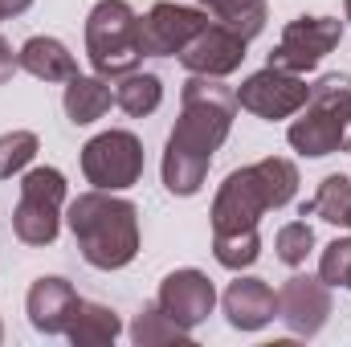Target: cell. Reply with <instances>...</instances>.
Masks as SVG:
<instances>
[{
  "mask_svg": "<svg viewBox=\"0 0 351 347\" xmlns=\"http://www.w3.org/2000/svg\"><path fill=\"white\" fill-rule=\"evenodd\" d=\"M298 192V168L282 156H265L225 176L213 196V258L225 270H250L262 258V217L290 204Z\"/></svg>",
  "mask_w": 351,
  "mask_h": 347,
  "instance_id": "cell-1",
  "label": "cell"
},
{
  "mask_svg": "<svg viewBox=\"0 0 351 347\" xmlns=\"http://www.w3.org/2000/svg\"><path fill=\"white\" fill-rule=\"evenodd\" d=\"M237 119V90L221 78L192 74L180 90V119H176L168 147H164V188L172 196H196L208 180L213 156L229 139Z\"/></svg>",
  "mask_w": 351,
  "mask_h": 347,
  "instance_id": "cell-2",
  "label": "cell"
},
{
  "mask_svg": "<svg viewBox=\"0 0 351 347\" xmlns=\"http://www.w3.org/2000/svg\"><path fill=\"white\" fill-rule=\"evenodd\" d=\"M66 225L94 270H123L139 254V208L119 192H82L70 200Z\"/></svg>",
  "mask_w": 351,
  "mask_h": 347,
  "instance_id": "cell-3",
  "label": "cell"
},
{
  "mask_svg": "<svg viewBox=\"0 0 351 347\" xmlns=\"http://www.w3.org/2000/svg\"><path fill=\"white\" fill-rule=\"evenodd\" d=\"M351 135V78L348 74H323L302 110L294 115L286 139L298 156L306 160H323V156H335L339 147H348Z\"/></svg>",
  "mask_w": 351,
  "mask_h": 347,
  "instance_id": "cell-4",
  "label": "cell"
},
{
  "mask_svg": "<svg viewBox=\"0 0 351 347\" xmlns=\"http://www.w3.org/2000/svg\"><path fill=\"white\" fill-rule=\"evenodd\" d=\"M86 58L94 74L123 78L131 74L143 53V16L127 0H98L86 16Z\"/></svg>",
  "mask_w": 351,
  "mask_h": 347,
  "instance_id": "cell-5",
  "label": "cell"
},
{
  "mask_svg": "<svg viewBox=\"0 0 351 347\" xmlns=\"http://www.w3.org/2000/svg\"><path fill=\"white\" fill-rule=\"evenodd\" d=\"M66 176L58 168H29L21 176V200L12 208V233L25 246H53L62 233Z\"/></svg>",
  "mask_w": 351,
  "mask_h": 347,
  "instance_id": "cell-6",
  "label": "cell"
},
{
  "mask_svg": "<svg viewBox=\"0 0 351 347\" xmlns=\"http://www.w3.org/2000/svg\"><path fill=\"white\" fill-rule=\"evenodd\" d=\"M82 176L94 188L127 192L143 180V143L131 131H102L82 147Z\"/></svg>",
  "mask_w": 351,
  "mask_h": 347,
  "instance_id": "cell-7",
  "label": "cell"
},
{
  "mask_svg": "<svg viewBox=\"0 0 351 347\" xmlns=\"http://www.w3.org/2000/svg\"><path fill=\"white\" fill-rule=\"evenodd\" d=\"M343 41V21L339 16H294L278 45L269 49V62L274 70H290V74H311L335 45Z\"/></svg>",
  "mask_w": 351,
  "mask_h": 347,
  "instance_id": "cell-8",
  "label": "cell"
},
{
  "mask_svg": "<svg viewBox=\"0 0 351 347\" xmlns=\"http://www.w3.org/2000/svg\"><path fill=\"white\" fill-rule=\"evenodd\" d=\"M311 86L302 82V74H290V70H274L265 66L258 74H250L241 86H237V106L258 115L265 123H278V119H294L302 110Z\"/></svg>",
  "mask_w": 351,
  "mask_h": 347,
  "instance_id": "cell-9",
  "label": "cell"
},
{
  "mask_svg": "<svg viewBox=\"0 0 351 347\" xmlns=\"http://www.w3.org/2000/svg\"><path fill=\"white\" fill-rule=\"evenodd\" d=\"M208 29V12L204 8H188L176 0L152 4V12L143 16V53L147 58H180L184 45Z\"/></svg>",
  "mask_w": 351,
  "mask_h": 347,
  "instance_id": "cell-10",
  "label": "cell"
},
{
  "mask_svg": "<svg viewBox=\"0 0 351 347\" xmlns=\"http://www.w3.org/2000/svg\"><path fill=\"white\" fill-rule=\"evenodd\" d=\"M278 319L302 339L319 335L331 319V286L323 278H311V274L286 278V286L278 290Z\"/></svg>",
  "mask_w": 351,
  "mask_h": 347,
  "instance_id": "cell-11",
  "label": "cell"
},
{
  "mask_svg": "<svg viewBox=\"0 0 351 347\" xmlns=\"http://www.w3.org/2000/svg\"><path fill=\"white\" fill-rule=\"evenodd\" d=\"M245 37H237L233 29H225V25H208L204 33H196L188 45H184V53H180V66L188 70V74H204V78H229V74H237L241 70V62H245Z\"/></svg>",
  "mask_w": 351,
  "mask_h": 347,
  "instance_id": "cell-12",
  "label": "cell"
},
{
  "mask_svg": "<svg viewBox=\"0 0 351 347\" xmlns=\"http://www.w3.org/2000/svg\"><path fill=\"white\" fill-rule=\"evenodd\" d=\"M168 315H172L180 327H200L208 315H213V307H217V290H213V282H208V274L204 270H192V265H184V270H172L164 282H160V298H156Z\"/></svg>",
  "mask_w": 351,
  "mask_h": 347,
  "instance_id": "cell-13",
  "label": "cell"
},
{
  "mask_svg": "<svg viewBox=\"0 0 351 347\" xmlns=\"http://www.w3.org/2000/svg\"><path fill=\"white\" fill-rule=\"evenodd\" d=\"M78 302H82V298H78L74 282H66V278H58V274H45V278H37V282L29 286V294H25V315H29L33 331H41V335H66V327H70Z\"/></svg>",
  "mask_w": 351,
  "mask_h": 347,
  "instance_id": "cell-14",
  "label": "cell"
},
{
  "mask_svg": "<svg viewBox=\"0 0 351 347\" xmlns=\"http://www.w3.org/2000/svg\"><path fill=\"white\" fill-rule=\"evenodd\" d=\"M221 307H225L229 327H237V331H262L265 323L278 319V290H274L265 278H245V274H237V278L229 282Z\"/></svg>",
  "mask_w": 351,
  "mask_h": 347,
  "instance_id": "cell-15",
  "label": "cell"
},
{
  "mask_svg": "<svg viewBox=\"0 0 351 347\" xmlns=\"http://www.w3.org/2000/svg\"><path fill=\"white\" fill-rule=\"evenodd\" d=\"M16 62H21L25 74H33L41 82H70L78 74V58L58 37H29L16 49Z\"/></svg>",
  "mask_w": 351,
  "mask_h": 347,
  "instance_id": "cell-16",
  "label": "cell"
},
{
  "mask_svg": "<svg viewBox=\"0 0 351 347\" xmlns=\"http://www.w3.org/2000/svg\"><path fill=\"white\" fill-rule=\"evenodd\" d=\"M62 106H66V119H70L74 127H90V123H98V119L114 106V90L106 86L102 74H94V78L74 74V78L66 82Z\"/></svg>",
  "mask_w": 351,
  "mask_h": 347,
  "instance_id": "cell-17",
  "label": "cell"
},
{
  "mask_svg": "<svg viewBox=\"0 0 351 347\" xmlns=\"http://www.w3.org/2000/svg\"><path fill=\"white\" fill-rule=\"evenodd\" d=\"M119 331H123V319L110 307H102V302H78V311H74V319L66 327V339L74 347H106L119 339Z\"/></svg>",
  "mask_w": 351,
  "mask_h": 347,
  "instance_id": "cell-18",
  "label": "cell"
},
{
  "mask_svg": "<svg viewBox=\"0 0 351 347\" xmlns=\"http://www.w3.org/2000/svg\"><path fill=\"white\" fill-rule=\"evenodd\" d=\"M298 217H319V221H327V225L348 229V217H351V176H339V172L323 176V180H319V188H315V196H311V200H302Z\"/></svg>",
  "mask_w": 351,
  "mask_h": 347,
  "instance_id": "cell-19",
  "label": "cell"
},
{
  "mask_svg": "<svg viewBox=\"0 0 351 347\" xmlns=\"http://www.w3.org/2000/svg\"><path fill=\"white\" fill-rule=\"evenodd\" d=\"M200 8L208 12V21L233 29V33L245 37V41H254L265 29V21H269L265 0H200Z\"/></svg>",
  "mask_w": 351,
  "mask_h": 347,
  "instance_id": "cell-20",
  "label": "cell"
},
{
  "mask_svg": "<svg viewBox=\"0 0 351 347\" xmlns=\"http://www.w3.org/2000/svg\"><path fill=\"white\" fill-rule=\"evenodd\" d=\"M160 102H164V82H160L156 74H139V70H131V74H123V78L114 82V106H123L131 119H147V115H156Z\"/></svg>",
  "mask_w": 351,
  "mask_h": 347,
  "instance_id": "cell-21",
  "label": "cell"
},
{
  "mask_svg": "<svg viewBox=\"0 0 351 347\" xmlns=\"http://www.w3.org/2000/svg\"><path fill=\"white\" fill-rule=\"evenodd\" d=\"M131 339L135 347H164V344H192V331L180 327L172 315L160 307V302H147L135 323H131Z\"/></svg>",
  "mask_w": 351,
  "mask_h": 347,
  "instance_id": "cell-22",
  "label": "cell"
},
{
  "mask_svg": "<svg viewBox=\"0 0 351 347\" xmlns=\"http://www.w3.org/2000/svg\"><path fill=\"white\" fill-rule=\"evenodd\" d=\"M37 152H41V139H37L33 131H4V135H0V180L21 176L33 164Z\"/></svg>",
  "mask_w": 351,
  "mask_h": 347,
  "instance_id": "cell-23",
  "label": "cell"
},
{
  "mask_svg": "<svg viewBox=\"0 0 351 347\" xmlns=\"http://www.w3.org/2000/svg\"><path fill=\"white\" fill-rule=\"evenodd\" d=\"M274 254H278V261H286V265H302V261L315 254V229L306 221L282 225L278 237H274Z\"/></svg>",
  "mask_w": 351,
  "mask_h": 347,
  "instance_id": "cell-24",
  "label": "cell"
},
{
  "mask_svg": "<svg viewBox=\"0 0 351 347\" xmlns=\"http://www.w3.org/2000/svg\"><path fill=\"white\" fill-rule=\"evenodd\" d=\"M348 270H351V237H335L323 258H319V278L327 286H343L348 282Z\"/></svg>",
  "mask_w": 351,
  "mask_h": 347,
  "instance_id": "cell-25",
  "label": "cell"
},
{
  "mask_svg": "<svg viewBox=\"0 0 351 347\" xmlns=\"http://www.w3.org/2000/svg\"><path fill=\"white\" fill-rule=\"evenodd\" d=\"M16 70H21V62H16V53H12V45L4 41V33H0V86H4V82H8V78L16 74Z\"/></svg>",
  "mask_w": 351,
  "mask_h": 347,
  "instance_id": "cell-26",
  "label": "cell"
},
{
  "mask_svg": "<svg viewBox=\"0 0 351 347\" xmlns=\"http://www.w3.org/2000/svg\"><path fill=\"white\" fill-rule=\"evenodd\" d=\"M29 4H33V0H0V21H4V16H21Z\"/></svg>",
  "mask_w": 351,
  "mask_h": 347,
  "instance_id": "cell-27",
  "label": "cell"
},
{
  "mask_svg": "<svg viewBox=\"0 0 351 347\" xmlns=\"http://www.w3.org/2000/svg\"><path fill=\"white\" fill-rule=\"evenodd\" d=\"M343 21L351 25V0H343Z\"/></svg>",
  "mask_w": 351,
  "mask_h": 347,
  "instance_id": "cell-28",
  "label": "cell"
},
{
  "mask_svg": "<svg viewBox=\"0 0 351 347\" xmlns=\"http://www.w3.org/2000/svg\"><path fill=\"white\" fill-rule=\"evenodd\" d=\"M343 286H348V290H351V270H348V282H343Z\"/></svg>",
  "mask_w": 351,
  "mask_h": 347,
  "instance_id": "cell-29",
  "label": "cell"
},
{
  "mask_svg": "<svg viewBox=\"0 0 351 347\" xmlns=\"http://www.w3.org/2000/svg\"><path fill=\"white\" fill-rule=\"evenodd\" d=\"M0 344H4V323H0Z\"/></svg>",
  "mask_w": 351,
  "mask_h": 347,
  "instance_id": "cell-30",
  "label": "cell"
},
{
  "mask_svg": "<svg viewBox=\"0 0 351 347\" xmlns=\"http://www.w3.org/2000/svg\"><path fill=\"white\" fill-rule=\"evenodd\" d=\"M348 152H351V135H348Z\"/></svg>",
  "mask_w": 351,
  "mask_h": 347,
  "instance_id": "cell-31",
  "label": "cell"
},
{
  "mask_svg": "<svg viewBox=\"0 0 351 347\" xmlns=\"http://www.w3.org/2000/svg\"><path fill=\"white\" fill-rule=\"evenodd\" d=\"M348 229H351V217H348Z\"/></svg>",
  "mask_w": 351,
  "mask_h": 347,
  "instance_id": "cell-32",
  "label": "cell"
}]
</instances>
